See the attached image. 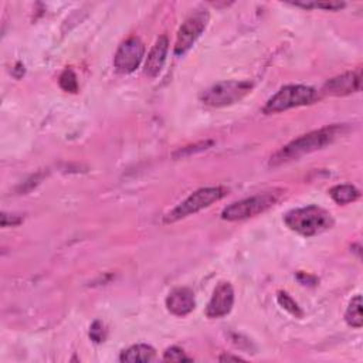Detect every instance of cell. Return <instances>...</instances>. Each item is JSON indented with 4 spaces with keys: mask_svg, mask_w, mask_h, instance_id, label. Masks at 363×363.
Segmentation results:
<instances>
[{
    "mask_svg": "<svg viewBox=\"0 0 363 363\" xmlns=\"http://www.w3.org/2000/svg\"><path fill=\"white\" fill-rule=\"evenodd\" d=\"M298 7H303V9H325V10H339L345 6V3H339V1H325V3H294Z\"/></svg>",
    "mask_w": 363,
    "mask_h": 363,
    "instance_id": "cell-20",
    "label": "cell"
},
{
    "mask_svg": "<svg viewBox=\"0 0 363 363\" xmlns=\"http://www.w3.org/2000/svg\"><path fill=\"white\" fill-rule=\"evenodd\" d=\"M251 88L252 84L250 81H224L206 89L200 98L203 104L220 108L238 102L251 91Z\"/></svg>",
    "mask_w": 363,
    "mask_h": 363,
    "instance_id": "cell-5",
    "label": "cell"
},
{
    "mask_svg": "<svg viewBox=\"0 0 363 363\" xmlns=\"http://www.w3.org/2000/svg\"><path fill=\"white\" fill-rule=\"evenodd\" d=\"M284 221L289 230L303 237L318 235L333 225L330 213L313 204L288 211Z\"/></svg>",
    "mask_w": 363,
    "mask_h": 363,
    "instance_id": "cell-2",
    "label": "cell"
},
{
    "mask_svg": "<svg viewBox=\"0 0 363 363\" xmlns=\"http://www.w3.org/2000/svg\"><path fill=\"white\" fill-rule=\"evenodd\" d=\"M60 86L67 92H77L78 91V81L77 75L71 68L64 69V72L60 75Z\"/></svg>",
    "mask_w": 363,
    "mask_h": 363,
    "instance_id": "cell-16",
    "label": "cell"
},
{
    "mask_svg": "<svg viewBox=\"0 0 363 363\" xmlns=\"http://www.w3.org/2000/svg\"><path fill=\"white\" fill-rule=\"evenodd\" d=\"M225 194V190L223 187H203L197 191L191 193L184 201H182L176 208H173L166 217L164 223H174L180 218H184L190 214H194L208 206H211L214 201H218Z\"/></svg>",
    "mask_w": 363,
    "mask_h": 363,
    "instance_id": "cell-6",
    "label": "cell"
},
{
    "mask_svg": "<svg viewBox=\"0 0 363 363\" xmlns=\"http://www.w3.org/2000/svg\"><path fill=\"white\" fill-rule=\"evenodd\" d=\"M143 55V43L138 37H129L119 45L113 57V67L119 74H130L139 67Z\"/></svg>",
    "mask_w": 363,
    "mask_h": 363,
    "instance_id": "cell-8",
    "label": "cell"
},
{
    "mask_svg": "<svg viewBox=\"0 0 363 363\" xmlns=\"http://www.w3.org/2000/svg\"><path fill=\"white\" fill-rule=\"evenodd\" d=\"M329 194L337 204L352 203L360 196L359 190L352 184H337L329 190Z\"/></svg>",
    "mask_w": 363,
    "mask_h": 363,
    "instance_id": "cell-14",
    "label": "cell"
},
{
    "mask_svg": "<svg viewBox=\"0 0 363 363\" xmlns=\"http://www.w3.org/2000/svg\"><path fill=\"white\" fill-rule=\"evenodd\" d=\"M166 306L170 313L176 316H184L190 313L194 306V295L189 288H176L166 298Z\"/></svg>",
    "mask_w": 363,
    "mask_h": 363,
    "instance_id": "cell-11",
    "label": "cell"
},
{
    "mask_svg": "<svg viewBox=\"0 0 363 363\" xmlns=\"http://www.w3.org/2000/svg\"><path fill=\"white\" fill-rule=\"evenodd\" d=\"M277 299H278V303L285 309V311H288L291 315H295V316H302V311L299 309V306H298V303L286 294V292H278V296H277Z\"/></svg>",
    "mask_w": 363,
    "mask_h": 363,
    "instance_id": "cell-17",
    "label": "cell"
},
{
    "mask_svg": "<svg viewBox=\"0 0 363 363\" xmlns=\"http://www.w3.org/2000/svg\"><path fill=\"white\" fill-rule=\"evenodd\" d=\"M343 125H330L320 128L318 130L309 132L306 135L299 136L298 139L292 140L281 150H278L269 160V166H278L291 160H296L303 155L322 149L323 146L332 143L339 135L343 132Z\"/></svg>",
    "mask_w": 363,
    "mask_h": 363,
    "instance_id": "cell-1",
    "label": "cell"
},
{
    "mask_svg": "<svg viewBox=\"0 0 363 363\" xmlns=\"http://www.w3.org/2000/svg\"><path fill=\"white\" fill-rule=\"evenodd\" d=\"M220 362H240V360H244L242 357L240 356H231V354H223L218 357Z\"/></svg>",
    "mask_w": 363,
    "mask_h": 363,
    "instance_id": "cell-22",
    "label": "cell"
},
{
    "mask_svg": "<svg viewBox=\"0 0 363 363\" xmlns=\"http://www.w3.org/2000/svg\"><path fill=\"white\" fill-rule=\"evenodd\" d=\"M89 337L95 343H101L106 339V329L101 320H95L89 328Z\"/></svg>",
    "mask_w": 363,
    "mask_h": 363,
    "instance_id": "cell-18",
    "label": "cell"
},
{
    "mask_svg": "<svg viewBox=\"0 0 363 363\" xmlns=\"http://www.w3.org/2000/svg\"><path fill=\"white\" fill-rule=\"evenodd\" d=\"M360 86H362V69L357 68L354 71H349L329 79L323 85L322 91L328 95L343 96V95H349L360 91Z\"/></svg>",
    "mask_w": 363,
    "mask_h": 363,
    "instance_id": "cell-9",
    "label": "cell"
},
{
    "mask_svg": "<svg viewBox=\"0 0 363 363\" xmlns=\"http://www.w3.org/2000/svg\"><path fill=\"white\" fill-rule=\"evenodd\" d=\"M208 21V14L206 11H197L186 18L180 26L174 43V55H183L187 52L200 34L204 31Z\"/></svg>",
    "mask_w": 363,
    "mask_h": 363,
    "instance_id": "cell-7",
    "label": "cell"
},
{
    "mask_svg": "<svg viewBox=\"0 0 363 363\" xmlns=\"http://www.w3.org/2000/svg\"><path fill=\"white\" fill-rule=\"evenodd\" d=\"M163 360H170V362H189L191 360V357H189L180 347L172 346L169 349H166L164 354H163Z\"/></svg>",
    "mask_w": 363,
    "mask_h": 363,
    "instance_id": "cell-19",
    "label": "cell"
},
{
    "mask_svg": "<svg viewBox=\"0 0 363 363\" xmlns=\"http://www.w3.org/2000/svg\"><path fill=\"white\" fill-rule=\"evenodd\" d=\"M279 196L281 190H271L231 203L221 211V218L228 221H237L254 217L271 208L278 201Z\"/></svg>",
    "mask_w": 363,
    "mask_h": 363,
    "instance_id": "cell-4",
    "label": "cell"
},
{
    "mask_svg": "<svg viewBox=\"0 0 363 363\" xmlns=\"http://www.w3.org/2000/svg\"><path fill=\"white\" fill-rule=\"evenodd\" d=\"M345 320L352 328H362L363 318H362V296L356 295L349 302V306L345 313Z\"/></svg>",
    "mask_w": 363,
    "mask_h": 363,
    "instance_id": "cell-15",
    "label": "cell"
},
{
    "mask_svg": "<svg viewBox=\"0 0 363 363\" xmlns=\"http://www.w3.org/2000/svg\"><path fill=\"white\" fill-rule=\"evenodd\" d=\"M234 303V289L230 285V282H220L214 292L211 299L207 303L206 315L208 318H221L225 316Z\"/></svg>",
    "mask_w": 363,
    "mask_h": 363,
    "instance_id": "cell-10",
    "label": "cell"
},
{
    "mask_svg": "<svg viewBox=\"0 0 363 363\" xmlns=\"http://www.w3.org/2000/svg\"><path fill=\"white\" fill-rule=\"evenodd\" d=\"M167 50H169V40L166 35H160L155 45L152 47L146 62H145V74L150 78H155L156 75H159V72L163 68V64L166 61V55H167Z\"/></svg>",
    "mask_w": 363,
    "mask_h": 363,
    "instance_id": "cell-12",
    "label": "cell"
},
{
    "mask_svg": "<svg viewBox=\"0 0 363 363\" xmlns=\"http://www.w3.org/2000/svg\"><path fill=\"white\" fill-rule=\"evenodd\" d=\"M319 98L318 91L308 85H286L274 94L265 104V113H277L291 108L309 105Z\"/></svg>",
    "mask_w": 363,
    "mask_h": 363,
    "instance_id": "cell-3",
    "label": "cell"
},
{
    "mask_svg": "<svg viewBox=\"0 0 363 363\" xmlns=\"http://www.w3.org/2000/svg\"><path fill=\"white\" fill-rule=\"evenodd\" d=\"M10 214L7 213H3L1 214V225L3 227H9V225H17L21 223V217L16 216V214H11V217H9Z\"/></svg>",
    "mask_w": 363,
    "mask_h": 363,
    "instance_id": "cell-21",
    "label": "cell"
},
{
    "mask_svg": "<svg viewBox=\"0 0 363 363\" xmlns=\"http://www.w3.org/2000/svg\"><path fill=\"white\" fill-rule=\"evenodd\" d=\"M155 349L149 345H133L123 350L119 356L121 362H150L155 359Z\"/></svg>",
    "mask_w": 363,
    "mask_h": 363,
    "instance_id": "cell-13",
    "label": "cell"
}]
</instances>
